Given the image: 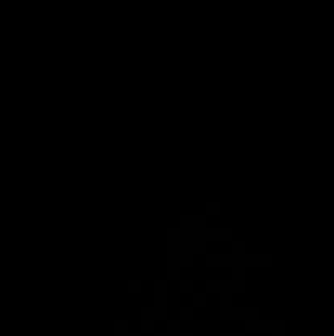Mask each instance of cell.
<instances>
[{
	"label": "cell",
	"instance_id": "3",
	"mask_svg": "<svg viewBox=\"0 0 334 336\" xmlns=\"http://www.w3.org/2000/svg\"><path fill=\"white\" fill-rule=\"evenodd\" d=\"M244 264L246 267H270L272 266V256L270 254H246L244 257Z\"/></svg>",
	"mask_w": 334,
	"mask_h": 336
},
{
	"label": "cell",
	"instance_id": "13",
	"mask_svg": "<svg viewBox=\"0 0 334 336\" xmlns=\"http://www.w3.org/2000/svg\"><path fill=\"white\" fill-rule=\"evenodd\" d=\"M194 305L195 307H205L207 305V294H194Z\"/></svg>",
	"mask_w": 334,
	"mask_h": 336
},
{
	"label": "cell",
	"instance_id": "4",
	"mask_svg": "<svg viewBox=\"0 0 334 336\" xmlns=\"http://www.w3.org/2000/svg\"><path fill=\"white\" fill-rule=\"evenodd\" d=\"M180 269L177 259L167 256V281H180Z\"/></svg>",
	"mask_w": 334,
	"mask_h": 336
},
{
	"label": "cell",
	"instance_id": "5",
	"mask_svg": "<svg viewBox=\"0 0 334 336\" xmlns=\"http://www.w3.org/2000/svg\"><path fill=\"white\" fill-rule=\"evenodd\" d=\"M234 294H246V274H233Z\"/></svg>",
	"mask_w": 334,
	"mask_h": 336
},
{
	"label": "cell",
	"instance_id": "10",
	"mask_svg": "<svg viewBox=\"0 0 334 336\" xmlns=\"http://www.w3.org/2000/svg\"><path fill=\"white\" fill-rule=\"evenodd\" d=\"M179 289H180V294H194V289H195L194 281H192V279H185V281L180 279Z\"/></svg>",
	"mask_w": 334,
	"mask_h": 336
},
{
	"label": "cell",
	"instance_id": "6",
	"mask_svg": "<svg viewBox=\"0 0 334 336\" xmlns=\"http://www.w3.org/2000/svg\"><path fill=\"white\" fill-rule=\"evenodd\" d=\"M154 299L167 300V281H154Z\"/></svg>",
	"mask_w": 334,
	"mask_h": 336
},
{
	"label": "cell",
	"instance_id": "9",
	"mask_svg": "<svg viewBox=\"0 0 334 336\" xmlns=\"http://www.w3.org/2000/svg\"><path fill=\"white\" fill-rule=\"evenodd\" d=\"M207 294H220L223 289V281H217V279H212V281H207Z\"/></svg>",
	"mask_w": 334,
	"mask_h": 336
},
{
	"label": "cell",
	"instance_id": "2",
	"mask_svg": "<svg viewBox=\"0 0 334 336\" xmlns=\"http://www.w3.org/2000/svg\"><path fill=\"white\" fill-rule=\"evenodd\" d=\"M207 241H234L233 228H207Z\"/></svg>",
	"mask_w": 334,
	"mask_h": 336
},
{
	"label": "cell",
	"instance_id": "8",
	"mask_svg": "<svg viewBox=\"0 0 334 336\" xmlns=\"http://www.w3.org/2000/svg\"><path fill=\"white\" fill-rule=\"evenodd\" d=\"M154 312H156V318H166L167 317V300H156Z\"/></svg>",
	"mask_w": 334,
	"mask_h": 336
},
{
	"label": "cell",
	"instance_id": "14",
	"mask_svg": "<svg viewBox=\"0 0 334 336\" xmlns=\"http://www.w3.org/2000/svg\"><path fill=\"white\" fill-rule=\"evenodd\" d=\"M180 317L187 318V320L192 318L194 317V307H182V309H180Z\"/></svg>",
	"mask_w": 334,
	"mask_h": 336
},
{
	"label": "cell",
	"instance_id": "7",
	"mask_svg": "<svg viewBox=\"0 0 334 336\" xmlns=\"http://www.w3.org/2000/svg\"><path fill=\"white\" fill-rule=\"evenodd\" d=\"M233 254L237 261H244L246 257V241H233Z\"/></svg>",
	"mask_w": 334,
	"mask_h": 336
},
{
	"label": "cell",
	"instance_id": "15",
	"mask_svg": "<svg viewBox=\"0 0 334 336\" xmlns=\"http://www.w3.org/2000/svg\"><path fill=\"white\" fill-rule=\"evenodd\" d=\"M177 325H179L177 322H169V328H171V332H172V333L177 332Z\"/></svg>",
	"mask_w": 334,
	"mask_h": 336
},
{
	"label": "cell",
	"instance_id": "1",
	"mask_svg": "<svg viewBox=\"0 0 334 336\" xmlns=\"http://www.w3.org/2000/svg\"><path fill=\"white\" fill-rule=\"evenodd\" d=\"M207 267H233L236 262V257L233 254H220V253H213V254H207Z\"/></svg>",
	"mask_w": 334,
	"mask_h": 336
},
{
	"label": "cell",
	"instance_id": "12",
	"mask_svg": "<svg viewBox=\"0 0 334 336\" xmlns=\"http://www.w3.org/2000/svg\"><path fill=\"white\" fill-rule=\"evenodd\" d=\"M128 294H141V289H143V284L141 281H128Z\"/></svg>",
	"mask_w": 334,
	"mask_h": 336
},
{
	"label": "cell",
	"instance_id": "11",
	"mask_svg": "<svg viewBox=\"0 0 334 336\" xmlns=\"http://www.w3.org/2000/svg\"><path fill=\"white\" fill-rule=\"evenodd\" d=\"M205 215H220V202H207Z\"/></svg>",
	"mask_w": 334,
	"mask_h": 336
}]
</instances>
